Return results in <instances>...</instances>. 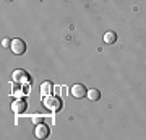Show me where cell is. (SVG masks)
Masks as SVG:
<instances>
[{
    "mask_svg": "<svg viewBox=\"0 0 146 140\" xmlns=\"http://www.w3.org/2000/svg\"><path fill=\"white\" fill-rule=\"evenodd\" d=\"M42 104H44L47 109L54 111V113H58V111L62 109V99H60V96H57V94H47V96H44Z\"/></svg>",
    "mask_w": 146,
    "mask_h": 140,
    "instance_id": "obj_1",
    "label": "cell"
},
{
    "mask_svg": "<svg viewBox=\"0 0 146 140\" xmlns=\"http://www.w3.org/2000/svg\"><path fill=\"white\" fill-rule=\"evenodd\" d=\"M33 122H34V124H41V122H44V116H34V117H33Z\"/></svg>",
    "mask_w": 146,
    "mask_h": 140,
    "instance_id": "obj_9",
    "label": "cell"
},
{
    "mask_svg": "<svg viewBox=\"0 0 146 140\" xmlns=\"http://www.w3.org/2000/svg\"><path fill=\"white\" fill-rule=\"evenodd\" d=\"M50 91H52V83H50V82H44V83L41 85V94H42V96L52 94Z\"/></svg>",
    "mask_w": 146,
    "mask_h": 140,
    "instance_id": "obj_6",
    "label": "cell"
},
{
    "mask_svg": "<svg viewBox=\"0 0 146 140\" xmlns=\"http://www.w3.org/2000/svg\"><path fill=\"white\" fill-rule=\"evenodd\" d=\"M72 94L76 99H81V98H84V96L88 94V90H86V86H84V85L76 83V85H73V86H72Z\"/></svg>",
    "mask_w": 146,
    "mask_h": 140,
    "instance_id": "obj_5",
    "label": "cell"
},
{
    "mask_svg": "<svg viewBox=\"0 0 146 140\" xmlns=\"http://www.w3.org/2000/svg\"><path fill=\"white\" fill-rule=\"evenodd\" d=\"M11 52L13 54H16V56H21V54H25L26 52V42L23 41V39H20V38H16V39H13L11 41Z\"/></svg>",
    "mask_w": 146,
    "mask_h": 140,
    "instance_id": "obj_2",
    "label": "cell"
},
{
    "mask_svg": "<svg viewBox=\"0 0 146 140\" xmlns=\"http://www.w3.org/2000/svg\"><path fill=\"white\" fill-rule=\"evenodd\" d=\"M8 2H11V0H8Z\"/></svg>",
    "mask_w": 146,
    "mask_h": 140,
    "instance_id": "obj_11",
    "label": "cell"
},
{
    "mask_svg": "<svg viewBox=\"0 0 146 140\" xmlns=\"http://www.w3.org/2000/svg\"><path fill=\"white\" fill-rule=\"evenodd\" d=\"M115 41H117V34H115L114 31H107L104 34V42L106 44H114Z\"/></svg>",
    "mask_w": 146,
    "mask_h": 140,
    "instance_id": "obj_7",
    "label": "cell"
},
{
    "mask_svg": "<svg viewBox=\"0 0 146 140\" xmlns=\"http://www.w3.org/2000/svg\"><path fill=\"white\" fill-rule=\"evenodd\" d=\"M91 101H98V99L101 98V91L99 90H96V88H93V90H88V94H86Z\"/></svg>",
    "mask_w": 146,
    "mask_h": 140,
    "instance_id": "obj_8",
    "label": "cell"
},
{
    "mask_svg": "<svg viewBox=\"0 0 146 140\" xmlns=\"http://www.w3.org/2000/svg\"><path fill=\"white\" fill-rule=\"evenodd\" d=\"M26 109H28V104L25 99H15L11 103V111L15 114H23V113H26Z\"/></svg>",
    "mask_w": 146,
    "mask_h": 140,
    "instance_id": "obj_4",
    "label": "cell"
},
{
    "mask_svg": "<svg viewBox=\"0 0 146 140\" xmlns=\"http://www.w3.org/2000/svg\"><path fill=\"white\" fill-rule=\"evenodd\" d=\"M34 134H36L37 139H47V137L50 135V129H49V125H46L44 122H41V124H36Z\"/></svg>",
    "mask_w": 146,
    "mask_h": 140,
    "instance_id": "obj_3",
    "label": "cell"
},
{
    "mask_svg": "<svg viewBox=\"0 0 146 140\" xmlns=\"http://www.w3.org/2000/svg\"><path fill=\"white\" fill-rule=\"evenodd\" d=\"M11 41H13V39H8V38H3V41H2V44H3V47H11Z\"/></svg>",
    "mask_w": 146,
    "mask_h": 140,
    "instance_id": "obj_10",
    "label": "cell"
}]
</instances>
